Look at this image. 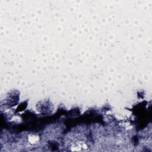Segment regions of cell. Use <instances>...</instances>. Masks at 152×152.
Here are the masks:
<instances>
[{
  "label": "cell",
  "mask_w": 152,
  "mask_h": 152,
  "mask_svg": "<svg viewBox=\"0 0 152 152\" xmlns=\"http://www.w3.org/2000/svg\"><path fill=\"white\" fill-rule=\"evenodd\" d=\"M69 148V150L72 151H86L89 150L88 145L81 141H78L72 143Z\"/></svg>",
  "instance_id": "1"
},
{
  "label": "cell",
  "mask_w": 152,
  "mask_h": 152,
  "mask_svg": "<svg viewBox=\"0 0 152 152\" xmlns=\"http://www.w3.org/2000/svg\"><path fill=\"white\" fill-rule=\"evenodd\" d=\"M39 141V137L37 135L30 134L28 135V141L31 144H35Z\"/></svg>",
  "instance_id": "2"
}]
</instances>
